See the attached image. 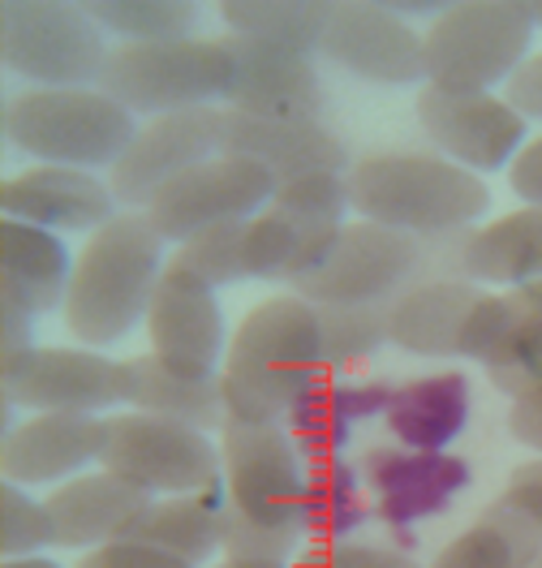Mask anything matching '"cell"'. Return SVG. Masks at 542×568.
I'll list each match as a JSON object with an SVG mask.
<instances>
[{
	"label": "cell",
	"instance_id": "cell-1",
	"mask_svg": "<svg viewBox=\"0 0 542 568\" xmlns=\"http://www.w3.org/2000/svg\"><path fill=\"white\" fill-rule=\"evenodd\" d=\"M324 375L319 306L297 293L267 297L237 323L228 341V357L219 366L228 423L285 426L293 405Z\"/></svg>",
	"mask_w": 542,
	"mask_h": 568
},
{
	"label": "cell",
	"instance_id": "cell-2",
	"mask_svg": "<svg viewBox=\"0 0 542 568\" xmlns=\"http://www.w3.org/2000/svg\"><path fill=\"white\" fill-rule=\"evenodd\" d=\"M164 272V237L146 212H116L73 258L70 293L61 306L65 327L82 341V349H109L125 341L134 323H146Z\"/></svg>",
	"mask_w": 542,
	"mask_h": 568
},
{
	"label": "cell",
	"instance_id": "cell-3",
	"mask_svg": "<svg viewBox=\"0 0 542 568\" xmlns=\"http://www.w3.org/2000/svg\"><path fill=\"white\" fill-rule=\"evenodd\" d=\"M349 207L384 229L409 233L418 242H443L470 233L473 220L491 207L487 181L427 151H384L349 164Z\"/></svg>",
	"mask_w": 542,
	"mask_h": 568
},
{
	"label": "cell",
	"instance_id": "cell-4",
	"mask_svg": "<svg viewBox=\"0 0 542 568\" xmlns=\"http://www.w3.org/2000/svg\"><path fill=\"white\" fill-rule=\"evenodd\" d=\"M534 18L525 0L448 4L422 36L427 87L448 95H487L530 61Z\"/></svg>",
	"mask_w": 542,
	"mask_h": 568
},
{
	"label": "cell",
	"instance_id": "cell-5",
	"mask_svg": "<svg viewBox=\"0 0 542 568\" xmlns=\"http://www.w3.org/2000/svg\"><path fill=\"white\" fill-rule=\"evenodd\" d=\"M139 125L134 112L104 95L86 91H22L4 104V139L22 155L65 169H112Z\"/></svg>",
	"mask_w": 542,
	"mask_h": 568
},
{
	"label": "cell",
	"instance_id": "cell-6",
	"mask_svg": "<svg viewBox=\"0 0 542 568\" xmlns=\"http://www.w3.org/2000/svg\"><path fill=\"white\" fill-rule=\"evenodd\" d=\"M349 212L345 173H306L276 185V199L246 220V276L297 284L336 246Z\"/></svg>",
	"mask_w": 542,
	"mask_h": 568
},
{
	"label": "cell",
	"instance_id": "cell-7",
	"mask_svg": "<svg viewBox=\"0 0 542 568\" xmlns=\"http://www.w3.org/2000/svg\"><path fill=\"white\" fill-rule=\"evenodd\" d=\"M233 57L224 39H168L116 43L100 73V91L134 116H168L185 108H212L228 95Z\"/></svg>",
	"mask_w": 542,
	"mask_h": 568
},
{
	"label": "cell",
	"instance_id": "cell-8",
	"mask_svg": "<svg viewBox=\"0 0 542 568\" xmlns=\"http://www.w3.org/2000/svg\"><path fill=\"white\" fill-rule=\"evenodd\" d=\"M0 52L9 73L39 91H86L100 87L109 65L104 27L70 0H4L0 4Z\"/></svg>",
	"mask_w": 542,
	"mask_h": 568
},
{
	"label": "cell",
	"instance_id": "cell-9",
	"mask_svg": "<svg viewBox=\"0 0 542 568\" xmlns=\"http://www.w3.org/2000/svg\"><path fill=\"white\" fill-rule=\"evenodd\" d=\"M100 465L155 499L224 491V457L207 430L139 409L109 414V439Z\"/></svg>",
	"mask_w": 542,
	"mask_h": 568
},
{
	"label": "cell",
	"instance_id": "cell-10",
	"mask_svg": "<svg viewBox=\"0 0 542 568\" xmlns=\"http://www.w3.org/2000/svg\"><path fill=\"white\" fill-rule=\"evenodd\" d=\"M434 242H418L409 233L354 220L340 229L327 258L293 284L297 297L315 306H388L397 293L431 272Z\"/></svg>",
	"mask_w": 542,
	"mask_h": 568
},
{
	"label": "cell",
	"instance_id": "cell-11",
	"mask_svg": "<svg viewBox=\"0 0 542 568\" xmlns=\"http://www.w3.org/2000/svg\"><path fill=\"white\" fill-rule=\"evenodd\" d=\"M276 199V178L246 155H212L203 164H194L190 173L168 181L151 203H146V220L155 224V233L164 242H190L207 229L219 224H242L258 215Z\"/></svg>",
	"mask_w": 542,
	"mask_h": 568
},
{
	"label": "cell",
	"instance_id": "cell-12",
	"mask_svg": "<svg viewBox=\"0 0 542 568\" xmlns=\"http://www.w3.org/2000/svg\"><path fill=\"white\" fill-rule=\"evenodd\" d=\"M224 491L228 504L263 526H301V496L310 457L285 426L224 423L219 426Z\"/></svg>",
	"mask_w": 542,
	"mask_h": 568
},
{
	"label": "cell",
	"instance_id": "cell-13",
	"mask_svg": "<svg viewBox=\"0 0 542 568\" xmlns=\"http://www.w3.org/2000/svg\"><path fill=\"white\" fill-rule=\"evenodd\" d=\"M0 379L4 405H22L35 414H104L125 405L130 366L112 362L100 349L35 345L4 357Z\"/></svg>",
	"mask_w": 542,
	"mask_h": 568
},
{
	"label": "cell",
	"instance_id": "cell-14",
	"mask_svg": "<svg viewBox=\"0 0 542 568\" xmlns=\"http://www.w3.org/2000/svg\"><path fill=\"white\" fill-rule=\"evenodd\" d=\"M361 483L370 491L375 517L388 526L392 547L413 551V526L452 508V499L470 487V462L452 453H418L405 444H379L361 457Z\"/></svg>",
	"mask_w": 542,
	"mask_h": 568
},
{
	"label": "cell",
	"instance_id": "cell-15",
	"mask_svg": "<svg viewBox=\"0 0 542 568\" xmlns=\"http://www.w3.org/2000/svg\"><path fill=\"white\" fill-rule=\"evenodd\" d=\"M224 155V108H185L139 125L125 155L109 169L121 212H146V203L194 164Z\"/></svg>",
	"mask_w": 542,
	"mask_h": 568
},
{
	"label": "cell",
	"instance_id": "cell-16",
	"mask_svg": "<svg viewBox=\"0 0 542 568\" xmlns=\"http://www.w3.org/2000/svg\"><path fill=\"white\" fill-rule=\"evenodd\" d=\"M418 121L427 139L443 151V160L470 169V173H495L517 160L525 146V116L508 104L504 95H448V91H418Z\"/></svg>",
	"mask_w": 542,
	"mask_h": 568
},
{
	"label": "cell",
	"instance_id": "cell-17",
	"mask_svg": "<svg viewBox=\"0 0 542 568\" xmlns=\"http://www.w3.org/2000/svg\"><path fill=\"white\" fill-rule=\"evenodd\" d=\"M319 52L331 65L379 87H405L427 78L422 36L379 0H336Z\"/></svg>",
	"mask_w": 542,
	"mask_h": 568
},
{
	"label": "cell",
	"instance_id": "cell-18",
	"mask_svg": "<svg viewBox=\"0 0 542 568\" xmlns=\"http://www.w3.org/2000/svg\"><path fill=\"white\" fill-rule=\"evenodd\" d=\"M219 39L233 57V82L224 108L254 116H306V121L324 116V78L310 57L233 31H224Z\"/></svg>",
	"mask_w": 542,
	"mask_h": 568
},
{
	"label": "cell",
	"instance_id": "cell-19",
	"mask_svg": "<svg viewBox=\"0 0 542 568\" xmlns=\"http://www.w3.org/2000/svg\"><path fill=\"white\" fill-rule=\"evenodd\" d=\"M151 354L181 375H219L224 366V315L216 288L185 272H164L146 311Z\"/></svg>",
	"mask_w": 542,
	"mask_h": 568
},
{
	"label": "cell",
	"instance_id": "cell-20",
	"mask_svg": "<svg viewBox=\"0 0 542 568\" xmlns=\"http://www.w3.org/2000/svg\"><path fill=\"white\" fill-rule=\"evenodd\" d=\"M104 439L109 418L100 414H35L27 423H13L0 444L4 483L61 487L104 457Z\"/></svg>",
	"mask_w": 542,
	"mask_h": 568
},
{
	"label": "cell",
	"instance_id": "cell-21",
	"mask_svg": "<svg viewBox=\"0 0 542 568\" xmlns=\"http://www.w3.org/2000/svg\"><path fill=\"white\" fill-rule=\"evenodd\" d=\"M4 220H22L35 229H65V233H100L116 215V194L100 173L91 169H65V164H35L27 173H13L0 190Z\"/></svg>",
	"mask_w": 542,
	"mask_h": 568
},
{
	"label": "cell",
	"instance_id": "cell-22",
	"mask_svg": "<svg viewBox=\"0 0 542 568\" xmlns=\"http://www.w3.org/2000/svg\"><path fill=\"white\" fill-rule=\"evenodd\" d=\"M224 151L258 160L276 185L306 173H349L345 142L324 121L306 116H254L224 108Z\"/></svg>",
	"mask_w": 542,
	"mask_h": 568
},
{
	"label": "cell",
	"instance_id": "cell-23",
	"mask_svg": "<svg viewBox=\"0 0 542 568\" xmlns=\"http://www.w3.org/2000/svg\"><path fill=\"white\" fill-rule=\"evenodd\" d=\"M151 499L155 496H146L143 487L125 483L121 474H112V469L100 465L91 474H78L70 483L52 487V496L43 499V504L52 513L57 547L91 551V547L125 538Z\"/></svg>",
	"mask_w": 542,
	"mask_h": 568
},
{
	"label": "cell",
	"instance_id": "cell-24",
	"mask_svg": "<svg viewBox=\"0 0 542 568\" xmlns=\"http://www.w3.org/2000/svg\"><path fill=\"white\" fill-rule=\"evenodd\" d=\"M482 288L466 276H422L388 302V341L418 357H461V332Z\"/></svg>",
	"mask_w": 542,
	"mask_h": 568
},
{
	"label": "cell",
	"instance_id": "cell-25",
	"mask_svg": "<svg viewBox=\"0 0 542 568\" xmlns=\"http://www.w3.org/2000/svg\"><path fill=\"white\" fill-rule=\"evenodd\" d=\"M70 276L73 254L57 233L22 220L0 224V311H18L27 320L52 315L57 306H65Z\"/></svg>",
	"mask_w": 542,
	"mask_h": 568
},
{
	"label": "cell",
	"instance_id": "cell-26",
	"mask_svg": "<svg viewBox=\"0 0 542 568\" xmlns=\"http://www.w3.org/2000/svg\"><path fill=\"white\" fill-rule=\"evenodd\" d=\"M392 400L388 384H366V379H345V375H324L319 384H310L306 396L293 405L289 430L297 448L315 462V457H340L345 444L354 439V430L370 418H384Z\"/></svg>",
	"mask_w": 542,
	"mask_h": 568
},
{
	"label": "cell",
	"instance_id": "cell-27",
	"mask_svg": "<svg viewBox=\"0 0 542 568\" xmlns=\"http://www.w3.org/2000/svg\"><path fill=\"white\" fill-rule=\"evenodd\" d=\"M473 388L466 371H434L392 388L384 409L388 435L418 453H448V444L470 426Z\"/></svg>",
	"mask_w": 542,
	"mask_h": 568
},
{
	"label": "cell",
	"instance_id": "cell-28",
	"mask_svg": "<svg viewBox=\"0 0 542 568\" xmlns=\"http://www.w3.org/2000/svg\"><path fill=\"white\" fill-rule=\"evenodd\" d=\"M461 276L473 284L521 288L542 281V207H517L461 237Z\"/></svg>",
	"mask_w": 542,
	"mask_h": 568
},
{
	"label": "cell",
	"instance_id": "cell-29",
	"mask_svg": "<svg viewBox=\"0 0 542 568\" xmlns=\"http://www.w3.org/2000/svg\"><path fill=\"white\" fill-rule=\"evenodd\" d=\"M125 366H130L125 409L155 414V418H168V423H185L194 430H207V435L228 423L219 375H181L173 366H164L155 354L130 357Z\"/></svg>",
	"mask_w": 542,
	"mask_h": 568
},
{
	"label": "cell",
	"instance_id": "cell-30",
	"mask_svg": "<svg viewBox=\"0 0 542 568\" xmlns=\"http://www.w3.org/2000/svg\"><path fill=\"white\" fill-rule=\"evenodd\" d=\"M224 504H228V491L151 499L125 538L151 542L185 565L203 568L216 551H224Z\"/></svg>",
	"mask_w": 542,
	"mask_h": 568
},
{
	"label": "cell",
	"instance_id": "cell-31",
	"mask_svg": "<svg viewBox=\"0 0 542 568\" xmlns=\"http://www.w3.org/2000/svg\"><path fill=\"white\" fill-rule=\"evenodd\" d=\"M375 504L361 483V469L345 457H315L306 469L301 496V530L310 542H345L370 521Z\"/></svg>",
	"mask_w": 542,
	"mask_h": 568
},
{
	"label": "cell",
	"instance_id": "cell-32",
	"mask_svg": "<svg viewBox=\"0 0 542 568\" xmlns=\"http://www.w3.org/2000/svg\"><path fill=\"white\" fill-rule=\"evenodd\" d=\"M542 551V526L495 499L466 534H457L431 568H530Z\"/></svg>",
	"mask_w": 542,
	"mask_h": 568
},
{
	"label": "cell",
	"instance_id": "cell-33",
	"mask_svg": "<svg viewBox=\"0 0 542 568\" xmlns=\"http://www.w3.org/2000/svg\"><path fill=\"white\" fill-rule=\"evenodd\" d=\"M331 9H336L331 0H224L219 22L233 36L267 39L301 57H315L324 48Z\"/></svg>",
	"mask_w": 542,
	"mask_h": 568
},
{
	"label": "cell",
	"instance_id": "cell-34",
	"mask_svg": "<svg viewBox=\"0 0 542 568\" xmlns=\"http://www.w3.org/2000/svg\"><path fill=\"white\" fill-rule=\"evenodd\" d=\"M86 13L121 43H168L194 39L203 9L190 0H91Z\"/></svg>",
	"mask_w": 542,
	"mask_h": 568
},
{
	"label": "cell",
	"instance_id": "cell-35",
	"mask_svg": "<svg viewBox=\"0 0 542 568\" xmlns=\"http://www.w3.org/2000/svg\"><path fill=\"white\" fill-rule=\"evenodd\" d=\"M327 375H349L388 341V306H319Z\"/></svg>",
	"mask_w": 542,
	"mask_h": 568
},
{
	"label": "cell",
	"instance_id": "cell-36",
	"mask_svg": "<svg viewBox=\"0 0 542 568\" xmlns=\"http://www.w3.org/2000/svg\"><path fill=\"white\" fill-rule=\"evenodd\" d=\"M242 237H246V220L242 224H219V229H207L190 242H181L173 254H168V267L173 272H185L207 288H219V284L246 281V254H242Z\"/></svg>",
	"mask_w": 542,
	"mask_h": 568
},
{
	"label": "cell",
	"instance_id": "cell-37",
	"mask_svg": "<svg viewBox=\"0 0 542 568\" xmlns=\"http://www.w3.org/2000/svg\"><path fill=\"white\" fill-rule=\"evenodd\" d=\"M310 538L301 526H263L242 508L224 504V560L246 565H297Z\"/></svg>",
	"mask_w": 542,
	"mask_h": 568
},
{
	"label": "cell",
	"instance_id": "cell-38",
	"mask_svg": "<svg viewBox=\"0 0 542 568\" xmlns=\"http://www.w3.org/2000/svg\"><path fill=\"white\" fill-rule=\"evenodd\" d=\"M487 379L512 400H525V396L542 392V311H534L530 302H525V320L512 332L504 354L487 366Z\"/></svg>",
	"mask_w": 542,
	"mask_h": 568
},
{
	"label": "cell",
	"instance_id": "cell-39",
	"mask_svg": "<svg viewBox=\"0 0 542 568\" xmlns=\"http://www.w3.org/2000/svg\"><path fill=\"white\" fill-rule=\"evenodd\" d=\"M521 320H525V302H521L517 288L482 293L478 306L470 311V320H466V332H461V357L491 366L495 357L504 354V345L521 327Z\"/></svg>",
	"mask_w": 542,
	"mask_h": 568
},
{
	"label": "cell",
	"instance_id": "cell-40",
	"mask_svg": "<svg viewBox=\"0 0 542 568\" xmlns=\"http://www.w3.org/2000/svg\"><path fill=\"white\" fill-rule=\"evenodd\" d=\"M39 547H57L48 504L31 499L27 487H18V483H4V491H0V551H4V560L39 556Z\"/></svg>",
	"mask_w": 542,
	"mask_h": 568
},
{
	"label": "cell",
	"instance_id": "cell-41",
	"mask_svg": "<svg viewBox=\"0 0 542 568\" xmlns=\"http://www.w3.org/2000/svg\"><path fill=\"white\" fill-rule=\"evenodd\" d=\"M297 568H418L409 551H400L392 542H310L301 551Z\"/></svg>",
	"mask_w": 542,
	"mask_h": 568
},
{
	"label": "cell",
	"instance_id": "cell-42",
	"mask_svg": "<svg viewBox=\"0 0 542 568\" xmlns=\"http://www.w3.org/2000/svg\"><path fill=\"white\" fill-rule=\"evenodd\" d=\"M73 568H194V565H185V560H177V556L151 547V542L116 538V542H104V547L82 551Z\"/></svg>",
	"mask_w": 542,
	"mask_h": 568
},
{
	"label": "cell",
	"instance_id": "cell-43",
	"mask_svg": "<svg viewBox=\"0 0 542 568\" xmlns=\"http://www.w3.org/2000/svg\"><path fill=\"white\" fill-rule=\"evenodd\" d=\"M508 508H517V513H525L530 521H539L542 526V457L534 462L517 465L512 469V478H508L504 496H500Z\"/></svg>",
	"mask_w": 542,
	"mask_h": 568
},
{
	"label": "cell",
	"instance_id": "cell-44",
	"mask_svg": "<svg viewBox=\"0 0 542 568\" xmlns=\"http://www.w3.org/2000/svg\"><path fill=\"white\" fill-rule=\"evenodd\" d=\"M504 100L517 108L525 121H542V52H530V61L512 73Z\"/></svg>",
	"mask_w": 542,
	"mask_h": 568
},
{
	"label": "cell",
	"instance_id": "cell-45",
	"mask_svg": "<svg viewBox=\"0 0 542 568\" xmlns=\"http://www.w3.org/2000/svg\"><path fill=\"white\" fill-rule=\"evenodd\" d=\"M508 185H512V194H521L530 207H542V134L517 151V160L508 164Z\"/></svg>",
	"mask_w": 542,
	"mask_h": 568
},
{
	"label": "cell",
	"instance_id": "cell-46",
	"mask_svg": "<svg viewBox=\"0 0 542 568\" xmlns=\"http://www.w3.org/2000/svg\"><path fill=\"white\" fill-rule=\"evenodd\" d=\"M508 430L517 444H525L530 453L542 457V392L539 396H525V400H512L508 409Z\"/></svg>",
	"mask_w": 542,
	"mask_h": 568
},
{
	"label": "cell",
	"instance_id": "cell-47",
	"mask_svg": "<svg viewBox=\"0 0 542 568\" xmlns=\"http://www.w3.org/2000/svg\"><path fill=\"white\" fill-rule=\"evenodd\" d=\"M4 568H61L57 560H43V556H18V560H4Z\"/></svg>",
	"mask_w": 542,
	"mask_h": 568
},
{
	"label": "cell",
	"instance_id": "cell-48",
	"mask_svg": "<svg viewBox=\"0 0 542 568\" xmlns=\"http://www.w3.org/2000/svg\"><path fill=\"white\" fill-rule=\"evenodd\" d=\"M216 568H297V565H246V560H224Z\"/></svg>",
	"mask_w": 542,
	"mask_h": 568
},
{
	"label": "cell",
	"instance_id": "cell-49",
	"mask_svg": "<svg viewBox=\"0 0 542 568\" xmlns=\"http://www.w3.org/2000/svg\"><path fill=\"white\" fill-rule=\"evenodd\" d=\"M530 18H534V27H542V0H530Z\"/></svg>",
	"mask_w": 542,
	"mask_h": 568
},
{
	"label": "cell",
	"instance_id": "cell-50",
	"mask_svg": "<svg viewBox=\"0 0 542 568\" xmlns=\"http://www.w3.org/2000/svg\"><path fill=\"white\" fill-rule=\"evenodd\" d=\"M530 568H542V551L534 556V560H530Z\"/></svg>",
	"mask_w": 542,
	"mask_h": 568
}]
</instances>
